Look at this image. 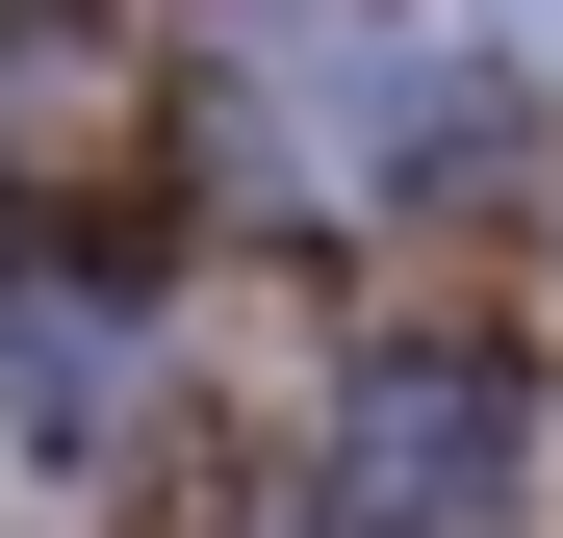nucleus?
<instances>
[{"label":"nucleus","instance_id":"f257e3e1","mask_svg":"<svg viewBox=\"0 0 563 538\" xmlns=\"http://www.w3.org/2000/svg\"><path fill=\"white\" fill-rule=\"evenodd\" d=\"M487 436H512L487 385H385V410H358V538H410L435 487H487Z\"/></svg>","mask_w":563,"mask_h":538}]
</instances>
